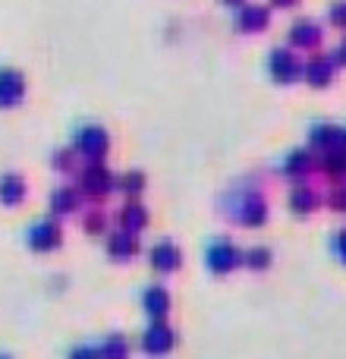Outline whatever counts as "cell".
Instances as JSON below:
<instances>
[{
	"label": "cell",
	"mask_w": 346,
	"mask_h": 359,
	"mask_svg": "<svg viewBox=\"0 0 346 359\" xmlns=\"http://www.w3.org/2000/svg\"><path fill=\"white\" fill-rule=\"evenodd\" d=\"M242 265L252 268V271H261V268L271 265V252H268L265 246H252V249L242 252Z\"/></svg>",
	"instance_id": "24"
},
{
	"label": "cell",
	"mask_w": 346,
	"mask_h": 359,
	"mask_svg": "<svg viewBox=\"0 0 346 359\" xmlns=\"http://www.w3.org/2000/svg\"><path fill=\"white\" fill-rule=\"evenodd\" d=\"M328 19H331V25H337V29H346V0H331Z\"/></svg>",
	"instance_id": "27"
},
{
	"label": "cell",
	"mask_w": 346,
	"mask_h": 359,
	"mask_svg": "<svg viewBox=\"0 0 346 359\" xmlns=\"http://www.w3.org/2000/svg\"><path fill=\"white\" fill-rule=\"evenodd\" d=\"M69 359H98V347H88V344L73 347V350H69Z\"/></svg>",
	"instance_id": "28"
},
{
	"label": "cell",
	"mask_w": 346,
	"mask_h": 359,
	"mask_svg": "<svg viewBox=\"0 0 346 359\" xmlns=\"http://www.w3.org/2000/svg\"><path fill=\"white\" fill-rule=\"evenodd\" d=\"M60 240H63V230L54 217H41V221H35L25 230V243H29L35 252H50V249L60 246Z\"/></svg>",
	"instance_id": "6"
},
{
	"label": "cell",
	"mask_w": 346,
	"mask_h": 359,
	"mask_svg": "<svg viewBox=\"0 0 346 359\" xmlns=\"http://www.w3.org/2000/svg\"><path fill=\"white\" fill-rule=\"evenodd\" d=\"M221 4H223V6H242L246 0H221Z\"/></svg>",
	"instance_id": "32"
},
{
	"label": "cell",
	"mask_w": 346,
	"mask_h": 359,
	"mask_svg": "<svg viewBox=\"0 0 346 359\" xmlns=\"http://www.w3.org/2000/svg\"><path fill=\"white\" fill-rule=\"evenodd\" d=\"M25 198V180L19 174H0V202L19 205Z\"/></svg>",
	"instance_id": "19"
},
{
	"label": "cell",
	"mask_w": 346,
	"mask_h": 359,
	"mask_svg": "<svg viewBox=\"0 0 346 359\" xmlns=\"http://www.w3.org/2000/svg\"><path fill=\"white\" fill-rule=\"evenodd\" d=\"M117 189L123 192L126 198H139L142 196V189H145V174L142 170H130V174H123L117 180Z\"/></svg>",
	"instance_id": "23"
},
{
	"label": "cell",
	"mask_w": 346,
	"mask_h": 359,
	"mask_svg": "<svg viewBox=\"0 0 346 359\" xmlns=\"http://www.w3.org/2000/svg\"><path fill=\"white\" fill-rule=\"evenodd\" d=\"M223 215H230L236 224H242V227H261V224L268 221V205L255 189L236 186L227 196V202H223Z\"/></svg>",
	"instance_id": "1"
},
{
	"label": "cell",
	"mask_w": 346,
	"mask_h": 359,
	"mask_svg": "<svg viewBox=\"0 0 346 359\" xmlns=\"http://www.w3.org/2000/svg\"><path fill=\"white\" fill-rule=\"evenodd\" d=\"M117 224H120V230L139 233V230L148 227V211H145V205H139L136 198H130V202L117 211Z\"/></svg>",
	"instance_id": "17"
},
{
	"label": "cell",
	"mask_w": 346,
	"mask_h": 359,
	"mask_svg": "<svg viewBox=\"0 0 346 359\" xmlns=\"http://www.w3.org/2000/svg\"><path fill=\"white\" fill-rule=\"evenodd\" d=\"M321 25L315 22V19H296V22L290 25V35H286V41H290V48H303V50H315L318 44H321Z\"/></svg>",
	"instance_id": "11"
},
{
	"label": "cell",
	"mask_w": 346,
	"mask_h": 359,
	"mask_svg": "<svg viewBox=\"0 0 346 359\" xmlns=\"http://www.w3.org/2000/svg\"><path fill=\"white\" fill-rule=\"evenodd\" d=\"M268 22H271V10L261 4H242L240 10H236V22L233 29L240 32V35H255V32H265Z\"/></svg>",
	"instance_id": "8"
},
{
	"label": "cell",
	"mask_w": 346,
	"mask_h": 359,
	"mask_svg": "<svg viewBox=\"0 0 346 359\" xmlns=\"http://www.w3.org/2000/svg\"><path fill=\"white\" fill-rule=\"evenodd\" d=\"M334 57L331 54H312L309 60L303 63V79L309 82L312 88H328L334 82Z\"/></svg>",
	"instance_id": "9"
},
{
	"label": "cell",
	"mask_w": 346,
	"mask_h": 359,
	"mask_svg": "<svg viewBox=\"0 0 346 359\" xmlns=\"http://www.w3.org/2000/svg\"><path fill=\"white\" fill-rule=\"evenodd\" d=\"M312 164H315V158H312L309 149H293V151H286L284 161H280V174L290 177V180H299V177L309 174Z\"/></svg>",
	"instance_id": "16"
},
{
	"label": "cell",
	"mask_w": 346,
	"mask_h": 359,
	"mask_svg": "<svg viewBox=\"0 0 346 359\" xmlns=\"http://www.w3.org/2000/svg\"><path fill=\"white\" fill-rule=\"evenodd\" d=\"M117 189V180L113 174L104 168V164H85L79 170V196H88V198H104L107 192Z\"/></svg>",
	"instance_id": "5"
},
{
	"label": "cell",
	"mask_w": 346,
	"mask_h": 359,
	"mask_svg": "<svg viewBox=\"0 0 346 359\" xmlns=\"http://www.w3.org/2000/svg\"><path fill=\"white\" fill-rule=\"evenodd\" d=\"M104 246H107V255H111L113 262H126L139 252V236L130 233V230H113V233L107 236Z\"/></svg>",
	"instance_id": "13"
},
{
	"label": "cell",
	"mask_w": 346,
	"mask_h": 359,
	"mask_svg": "<svg viewBox=\"0 0 346 359\" xmlns=\"http://www.w3.org/2000/svg\"><path fill=\"white\" fill-rule=\"evenodd\" d=\"M321 168L328 170L331 177H346V149L337 145L331 151H321Z\"/></svg>",
	"instance_id": "20"
},
{
	"label": "cell",
	"mask_w": 346,
	"mask_h": 359,
	"mask_svg": "<svg viewBox=\"0 0 346 359\" xmlns=\"http://www.w3.org/2000/svg\"><path fill=\"white\" fill-rule=\"evenodd\" d=\"M334 246H337V252H340V255H343V259H346V230H343V233H337Z\"/></svg>",
	"instance_id": "30"
},
{
	"label": "cell",
	"mask_w": 346,
	"mask_h": 359,
	"mask_svg": "<svg viewBox=\"0 0 346 359\" xmlns=\"http://www.w3.org/2000/svg\"><path fill=\"white\" fill-rule=\"evenodd\" d=\"M25 76L16 67H0V111L19 107L25 101Z\"/></svg>",
	"instance_id": "7"
},
{
	"label": "cell",
	"mask_w": 346,
	"mask_h": 359,
	"mask_svg": "<svg viewBox=\"0 0 346 359\" xmlns=\"http://www.w3.org/2000/svg\"><path fill=\"white\" fill-rule=\"evenodd\" d=\"M126 356H130V344L120 334L104 337V344L98 347V359H126Z\"/></svg>",
	"instance_id": "22"
},
{
	"label": "cell",
	"mask_w": 346,
	"mask_h": 359,
	"mask_svg": "<svg viewBox=\"0 0 346 359\" xmlns=\"http://www.w3.org/2000/svg\"><path fill=\"white\" fill-rule=\"evenodd\" d=\"M107 149H111V136H107L104 126L82 123L79 130L73 133V151H76V158H85L88 164L104 161Z\"/></svg>",
	"instance_id": "2"
},
{
	"label": "cell",
	"mask_w": 346,
	"mask_h": 359,
	"mask_svg": "<svg viewBox=\"0 0 346 359\" xmlns=\"http://www.w3.org/2000/svg\"><path fill=\"white\" fill-rule=\"evenodd\" d=\"M309 145L315 151H331L337 145H343V130L334 123H315L309 130Z\"/></svg>",
	"instance_id": "15"
},
{
	"label": "cell",
	"mask_w": 346,
	"mask_h": 359,
	"mask_svg": "<svg viewBox=\"0 0 346 359\" xmlns=\"http://www.w3.org/2000/svg\"><path fill=\"white\" fill-rule=\"evenodd\" d=\"M268 76L277 86H290V82L303 79V60L293 48H274L268 54Z\"/></svg>",
	"instance_id": "3"
},
{
	"label": "cell",
	"mask_w": 346,
	"mask_h": 359,
	"mask_svg": "<svg viewBox=\"0 0 346 359\" xmlns=\"http://www.w3.org/2000/svg\"><path fill=\"white\" fill-rule=\"evenodd\" d=\"M299 0H271V6H277V10H290V6H296Z\"/></svg>",
	"instance_id": "31"
},
{
	"label": "cell",
	"mask_w": 346,
	"mask_h": 359,
	"mask_svg": "<svg viewBox=\"0 0 346 359\" xmlns=\"http://www.w3.org/2000/svg\"><path fill=\"white\" fill-rule=\"evenodd\" d=\"M0 359H10V356H4V353H0Z\"/></svg>",
	"instance_id": "34"
},
{
	"label": "cell",
	"mask_w": 346,
	"mask_h": 359,
	"mask_svg": "<svg viewBox=\"0 0 346 359\" xmlns=\"http://www.w3.org/2000/svg\"><path fill=\"white\" fill-rule=\"evenodd\" d=\"M50 164H54V170H60V174H73L76 168V151L73 149H60L50 155Z\"/></svg>",
	"instance_id": "25"
},
{
	"label": "cell",
	"mask_w": 346,
	"mask_h": 359,
	"mask_svg": "<svg viewBox=\"0 0 346 359\" xmlns=\"http://www.w3.org/2000/svg\"><path fill=\"white\" fill-rule=\"evenodd\" d=\"M142 309L148 312L151 322H164V316L170 312V293L164 290L161 284L145 287V290H142Z\"/></svg>",
	"instance_id": "14"
},
{
	"label": "cell",
	"mask_w": 346,
	"mask_h": 359,
	"mask_svg": "<svg viewBox=\"0 0 346 359\" xmlns=\"http://www.w3.org/2000/svg\"><path fill=\"white\" fill-rule=\"evenodd\" d=\"M343 149H346V130H343Z\"/></svg>",
	"instance_id": "33"
},
{
	"label": "cell",
	"mask_w": 346,
	"mask_h": 359,
	"mask_svg": "<svg viewBox=\"0 0 346 359\" xmlns=\"http://www.w3.org/2000/svg\"><path fill=\"white\" fill-rule=\"evenodd\" d=\"M331 57H334V63H337V67H346V38H343L340 44H337V48H334V54H331Z\"/></svg>",
	"instance_id": "29"
},
{
	"label": "cell",
	"mask_w": 346,
	"mask_h": 359,
	"mask_svg": "<svg viewBox=\"0 0 346 359\" xmlns=\"http://www.w3.org/2000/svg\"><path fill=\"white\" fill-rule=\"evenodd\" d=\"M315 205H318V196L309 189V186H296V189L290 192V208L296 211V215H309Z\"/></svg>",
	"instance_id": "21"
},
{
	"label": "cell",
	"mask_w": 346,
	"mask_h": 359,
	"mask_svg": "<svg viewBox=\"0 0 346 359\" xmlns=\"http://www.w3.org/2000/svg\"><path fill=\"white\" fill-rule=\"evenodd\" d=\"M79 189H73V186H60V189L50 192V211L54 215H73V211H79Z\"/></svg>",
	"instance_id": "18"
},
{
	"label": "cell",
	"mask_w": 346,
	"mask_h": 359,
	"mask_svg": "<svg viewBox=\"0 0 346 359\" xmlns=\"http://www.w3.org/2000/svg\"><path fill=\"white\" fill-rule=\"evenodd\" d=\"M205 265L214 274H230L236 265H242V252L227 236H214V240L205 246Z\"/></svg>",
	"instance_id": "4"
},
{
	"label": "cell",
	"mask_w": 346,
	"mask_h": 359,
	"mask_svg": "<svg viewBox=\"0 0 346 359\" xmlns=\"http://www.w3.org/2000/svg\"><path fill=\"white\" fill-rule=\"evenodd\" d=\"M148 262H151V268H155V271L170 274V271H177V268L183 265V252H179L170 240H158L155 246L148 249Z\"/></svg>",
	"instance_id": "12"
},
{
	"label": "cell",
	"mask_w": 346,
	"mask_h": 359,
	"mask_svg": "<svg viewBox=\"0 0 346 359\" xmlns=\"http://www.w3.org/2000/svg\"><path fill=\"white\" fill-rule=\"evenodd\" d=\"M173 344H177V337H173V331H170L164 322H151L148 328H145V334H142V350H145L148 356H164V353H170Z\"/></svg>",
	"instance_id": "10"
},
{
	"label": "cell",
	"mask_w": 346,
	"mask_h": 359,
	"mask_svg": "<svg viewBox=\"0 0 346 359\" xmlns=\"http://www.w3.org/2000/svg\"><path fill=\"white\" fill-rule=\"evenodd\" d=\"M82 227H85V233H92V236L104 233V227H107V215H104V211H88L85 221H82Z\"/></svg>",
	"instance_id": "26"
}]
</instances>
